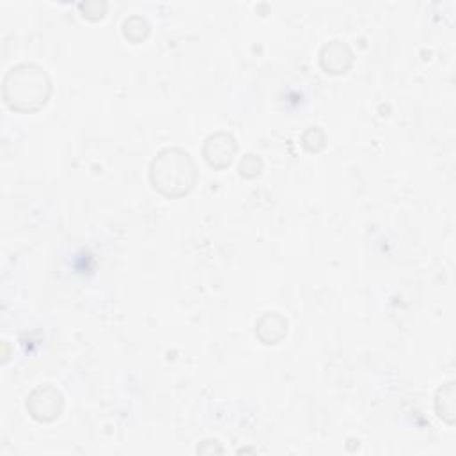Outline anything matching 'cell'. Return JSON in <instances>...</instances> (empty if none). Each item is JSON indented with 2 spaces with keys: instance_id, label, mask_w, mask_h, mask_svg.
I'll use <instances>...</instances> for the list:
<instances>
[{
  "instance_id": "7a4b0ae2",
  "label": "cell",
  "mask_w": 456,
  "mask_h": 456,
  "mask_svg": "<svg viewBox=\"0 0 456 456\" xmlns=\"http://www.w3.org/2000/svg\"><path fill=\"white\" fill-rule=\"evenodd\" d=\"M196 178V164L182 148L162 150L150 166L152 185L168 198L185 196L194 187Z\"/></svg>"
},
{
  "instance_id": "3957f363",
  "label": "cell",
  "mask_w": 456,
  "mask_h": 456,
  "mask_svg": "<svg viewBox=\"0 0 456 456\" xmlns=\"http://www.w3.org/2000/svg\"><path fill=\"white\" fill-rule=\"evenodd\" d=\"M63 394L51 385L35 389L28 397V412L38 422H51L58 419L63 412Z\"/></svg>"
},
{
  "instance_id": "8992f818",
  "label": "cell",
  "mask_w": 456,
  "mask_h": 456,
  "mask_svg": "<svg viewBox=\"0 0 456 456\" xmlns=\"http://www.w3.org/2000/svg\"><path fill=\"white\" fill-rule=\"evenodd\" d=\"M148 33H150V26L141 17H132L123 22V35L132 43H141L148 36Z\"/></svg>"
},
{
  "instance_id": "52a82bcc",
  "label": "cell",
  "mask_w": 456,
  "mask_h": 456,
  "mask_svg": "<svg viewBox=\"0 0 456 456\" xmlns=\"http://www.w3.org/2000/svg\"><path fill=\"white\" fill-rule=\"evenodd\" d=\"M261 169H263V161H261L257 155H252V153L245 155L243 161H241V164H240V171H241V175L247 177V178L257 177V175L261 173Z\"/></svg>"
},
{
  "instance_id": "5b68a950",
  "label": "cell",
  "mask_w": 456,
  "mask_h": 456,
  "mask_svg": "<svg viewBox=\"0 0 456 456\" xmlns=\"http://www.w3.org/2000/svg\"><path fill=\"white\" fill-rule=\"evenodd\" d=\"M319 59L328 74H344L353 63V54L344 42H330L323 47Z\"/></svg>"
},
{
  "instance_id": "6da1fadb",
  "label": "cell",
  "mask_w": 456,
  "mask_h": 456,
  "mask_svg": "<svg viewBox=\"0 0 456 456\" xmlns=\"http://www.w3.org/2000/svg\"><path fill=\"white\" fill-rule=\"evenodd\" d=\"M51 93V77L35 63L17 65L4 77L3 95L13 111L36 113L49 102Z\"/></svg>"
},
{
  "instance_id": "277c9868",
  "label": "cell",
  "mask_w": 456,
  "mask_h": 456,
  "mask_svg": "<svg viewBox=\"0 0 456 456\" xmlns=\"http://www.w3.org/2000/svg\"><path fill=\"white\" fill-rule=\"evenodd\" d=\"M238 153L236 139L226 132H216L207 138L203 145V157L208 166L216 169H224L232 164Z\"/></svg>"
}]
</instances>
